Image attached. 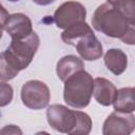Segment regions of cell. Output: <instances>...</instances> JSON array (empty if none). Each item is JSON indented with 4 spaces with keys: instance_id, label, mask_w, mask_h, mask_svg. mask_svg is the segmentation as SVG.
<instances>
[{
    "instance_id": "cell-1",
    "label": "cell",
    "mask_w": 135,
    "mask_h": 135,
    "mask_svg": "<svg viewBox=\"0 0 135 135\" xmlns=\"http://www.w3.org/2000/svg\"><path fill=\"white\" fill-rule=\"evenodd\" d=\"M92 25L108 37L118 38L130 45L135 43V23L130 22L117 7L108 2L100 4L95 9Z\"/></svg>"
},
{
    "instance_id": "cell-2",
    "label": "cell",
    "mask_w": 135,
    "mask_h": 135,
    "mask_svg": "<svg viewBox=\"0 0 135 135\" xmlns=\"http://www.w3.org/2000/svg\"><path fill=\"white\" fill-rule=\"evenodd\" d=\"M47 123L54 130L71 135H88L92 130L91 117L81 111L70 110L62 104H52L46 110Z\"/></svg>"
},
{
    "instance_id": "cell-3",
    "label": "cell",
    "mask_w": 135,
    "mask_h": 135,
    "mask_svg": "<svg viewBox=\"0 0 135 135\" xmlns=\"http://www.w3.org/2000/svg\"><path fill=\"white\" fill-rule=\"evenodd\" d=\"M61 40L64 43L76 47L81 59L86 61L97 60L103 54L101 42L85 21L64 30L61 33Z\"/></svg>"
},
{
    "instance_id": "cell-4",
    "label": "cell",
    "mask_w": 135,
    "mask_h": 135,
    "mask_svg": "<svg viewBox=\"0 0 135 135\" xmlns=\"http://www.w3.org/2000/svg\"><path fill=\"white\" fill-rule=\"evenodd\" d=\"M64 102L75 109H84L89 105L94 89V79L90 73L80 70L68 77L64 81Z\"/></svg>"
},
{
    "instance_id": "cell-5",
    "label": "cell",
    "mask_w": 135,
    "mask_h": 135,
    "mask_svg": "<svg viewBox=\"0 0 135 135\" xmlns=\"http://www.w3.org/2000/svg\"><path fill=\"white\" fill-rule=\"evenodd\" d=\"M39 36L36 32H33L23 39H12L11 44L4 51V55L11 64L20 72L30 65L39 47Z\"/></svg>"
},
{
    "instance_id": "cell-6",
    "label": "cell",
    "mask_w": 135,
    "mask_h": 135,
    "mask_svg": "<svg viewBox=\"0 0 135 135\" xmlns=\"http://www.w3.org/2000/svg\"><path fill=\"white\" fill-rule=\"evenodd\" d=\"M20 96L22 103L32 110H41L46 108L51 99L49 86L40 80L26 81L21 88Z\"/></svg>"
},
{
    "instance_id": "cell-7",
    "label": "cell",
    "mask_w": 135,
    "mask_h": 135,
    "mask_svg": "<svg viewBox=\"0 0 135 135\" xmlns=\"http://www.w3.org/2000/svg\"><path fill=\"white\" fill-rule=\"evenodd\" d=\"M86 9L83 4L77 1H66L57 7L54 13V21L57 27L66 30L70 26L84 22Z\"/></svg>"
},
{
    "instance_id": "cell-8",
    "label": "cell",
    "mask_w": 135,
    "mask_h": 135,
    "mask_svg": "<svg viewBox=\"0 0 135 135\" xmlns=\"http://www.w3.org/2000/svg\"><path fill=\"white\" fill-rule=\"evenodd\" d=\"M135 130V116L133 113L113 112L104 120L103 135H130Z\"/></svg>"
},
{
    "instance_id": "cell-9",
    "label": "cell",
    "mask_w": 135,
    "mask_h": 135,
    "mask_svg": "<svg viewBox=\"0 0 135 135\" xmlns=\"http://www.w3.org/2000/svg\"><path fill=\"white\" fill-rule=\"evenodd\" d=\"M4 30L12 39H23L34 32L32 20L22 13L9 15L4 24Z\"/></svg>"
},
{
    "instance_id": "cell-10",
    "label": "cell",
    "mask_w": 135,
    "mask_h": 135,
    "mask_svg": "<svg viewBox=\"0 0 135 135\" xmlns=\"http://www.w3.org/2000/svg\"><path fill=\"white\" fill-rule=\"evenodd\" d=\"M116 92H117L116 86L110 80L103 77H97L94 79L93 95L95 100L99 104L103 107L111 105L115 98Z\"/></svg>"
},
{
    "instance_id": "cell-11",
    "label": "cell",
    "mask_w": 135,
    "mask_h": 135,
    "mask_svg": "<svg viewBox=\"0 0 135 135\" xmlns=\"http://www.w3.org/2000/svg\"><path fill=\"white\" fill-rule=\"evenodd\" d=\"M104 64L114 75H121L128 68V56L120 49H110L104 55Z\"/></svg>"
},
{
    "instance_id": "cell-12",
    "label": "cell",
    "mask_w": 135,
    "mask_h": 135,
    "mask_svg": "<svg viewBox=\"0 0 135 135\" xmlns=\"http://www.w3.org/2000/svg\"><path fill=\"white\" fill-rule=\"evenodd\" d=\"M83 69H84L83 61L79 57L75 55H68L59 59V61L57 62L56 73L58 78L61 81H64L68 77H70L77 71H80Z\"/></svg>"
},
{
    "instance_id": "cell-13",
    "label": "cell",
    "mask_w": 135,
    "mask_h": 135,
    "mask_svg": "<svg viewBox=\"0 0 135 135\" xmlns=\"http://www.w3.org/2000/svg\"><path fill=\"white\" fill-rule=\"evenodd\" d=\"M134 92L135 90L132 86L122 88L118 90L112 103L114 110L120 113H133L135 111Z\"/></svg>"
},
{
    "instance_id": "cell-14",
    "label": "cell",
    "mask_w": 135,
    "mask_h": 135,
    "mask_svg": "<svg viewBox=\"0 0 135 135\" xmlns=\"http://www.w3.org/2000/svg\"><path fill=\"white\" fill-rule=\"evenodd\" d=\"M19 74V71L16 70L11 62L7 60L4 52L0 53V80L2 81H9L14 79Z\"/></svg>"
},
{
    "instance_id": "cell-15",
    "label": "cell",
    "mask_w": 135,
    "mask_h": 135,
    "mask_svg": "<svg viewBox=\"0 0 135 135\" xmlns=\"http://www.w3.org/2000/svg\"><path fill=\"white\" fill-rule=\"evenodd\" d=\"M114 6L117 7L130 22L135 23V0H119Z\"/></svg>"
},
{
    "instance_id": "cell-16",
    "label": "cell",
    "mask_w": 135,
    "mask_h": 135,
    "mask_svg": "<svg viewBox=\"0 0 135 135\" xmlns=\"http://www.w3.org/2000/svg\"><path fill=\"white\" fill-rule=\"evenodd\" d=\"M14 91L6 81H0V108L8 105L13 100Z\"/></svg>"
},
{
    "instance_id": "cell-17",
    "label": "cell",
    "mask_w": 135,
    "mask_h": 135,
    "mask_svg": "<svg viewBox=\"0 0 135 135\" xmlns=\"http://www.w3.org/2000/svg\"><path fill=\"white\" fill-rule=\"evenodd\" d=\"M0 134H22V131L14 124L5 126L3 129L0 130Z\"/></svg>"
},
{
    "instance_id": "cell-18",
    "label": "cell",
    "mask_w": 135,
    "mask_h": 135,
    "mask_svg": "<svg viewBox=\"0 0 135 135\" xmlns=\"http://www.w3.org/2000/svg\"><path fill=\"white\" fill-rule=\"evenodd\" d=\"M8 16H9L8 12H7L6 8L0 3V27H1V28H4V24H5V22H6L7 18H8Z\"/></svg>"
},
{
    "instance_id": "cell-19",
    "label": "cell",
    "mask_w": 135,
    "mask_h": 135,
    "mask_svg": "<svg viewBox=\"0 0 135 135\" xmlns=\"http://www.w3.org/2000/svg\"><path fill=\"white\" fill-rule=\"evenodd\" d=\"M56 0H33L34 3L38 4V5H42V6H45V5H49L53 2H55Z\"/></svg>"
},
{
    "instance_id": "cell-20",
    "label": "cell",
    "mask_w": 135,
    "mask_h": 135,
    "mask_svg": "<svg viewBox=\"0 0 135 135\" xmlns=\"http://www.w3.org/2000/svg\"><path fill=\"white\" fill-rule=\"evenodd\" d=\"M119 0H107V2L108 3H110V4H112V5H114L115 3H117Z\"/></svg>"
},
{
    "instance_id": "cell-21",
    "label": "cell",
    "mask_w": 135,
    "mask_h": 135,
    "mask_svg": "<svg viewBox=\"0 0 135 135\" xmlns=\"http://www.w3.org/2000/svg\"><path fill=\"white\" fill-rule=\"evenodd\" d=\"M8 1H11V2H17V1H19V0H8Z\"/></svg>"
}]
</instances>
